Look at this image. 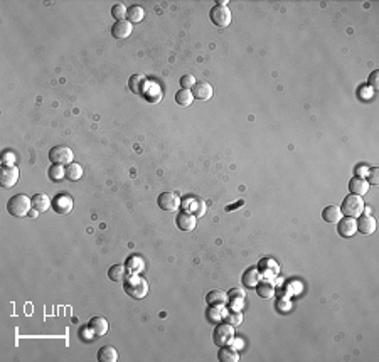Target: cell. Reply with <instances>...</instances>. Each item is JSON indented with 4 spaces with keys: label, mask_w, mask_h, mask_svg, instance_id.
I'll list each match as a JSON object with an SVG mask.
<instances>
[{
    "label": "cell",
    "mask_w": 379,
    "mask_h": 362,
    "mask_svg": "<svg viewBox=\"0 0 379 362\" xmlns=\"http://www.w3.org/2000/svg\"><path fill=\"white\" fill-rule=\"evenodd\" d=\"M123 288H125V293L135 300L145 298L148 293L147 280L140 277L138 273H130L128 277L125 278V282H123Z\"/></svg>",
    "instance_id": "6da1fadb"
},
{
    "label": "cell",
    "mask_w": 379,
    "mask_h": 362,
    "mask_svg": "<svg viewBox=\"0 0 379 362\" xmlns=\"http://www.w3.org/2000/svg\"><path fill=\"white\" fill-rule=\"evenodd\" d=\"M7 211L15 217H26L32 211V201L26 194H17L10 197L7 202Z\"/></svg>",
    "instance_id": "7a4b0ae2"
},
{
    "label": "cell",
    "mask_w": 379,
    "mask_h": 362,
    "mask_svg": "<svg viewBox=\"0 0 379 362\" xmlns=\"http://www.w3.org/2000/svg\"><path fill=\"white\" fill-rule=\"evenodd\" d=\"M364 201H362L361 196L351 194L347 196L342 201V205H340V212L345 214L347 217H357L362 214V209H364Z\"/></svg>",
    "instance_id": "3957f363"
},
{
    "label": "cell",
    "mask_w": 379,
    "mask_h": 362,
    "mask_svg": "<svg viewBox=\"0 0 379 362\" xmlns=\"http://www.w3.org/2000/svg\"><path fill=\"white\" fill-rule=\"evenodd\" d=\"M209 19L214 26L217 27H228L233 20V15H231V9L228 5H214L211 12H209Z\"/></svg>",
    "instance_id": "277c9868"
},
{
    "label": "cell",
    "mask_w": 379,
    "mask_h": 362,
    "mask_svg": "<svg viewBox=\"0 0 379 362\" xmlns=\"http://www.w3.org/2000/svg\"><path fill=\"white\" fill-rule=\"evenodd\" d=\"M234 339V327L229 323H217L216 328H214V334H212V340L216 345H229L233 342Z\"/></svg>",
    "instance_id": "5b68a950"
},
{
    "label": "cell",
    "mask_w": 379,
    "mask_h": 362,
    "mask_svg": "<svg viewBox=\"0 0 379 362\" xmlns=\"http://www.w3.org/2000/svg\"><path fill=\"white\" fill-rule=\"evenodd\" d=\"M49 159H51L52 163H59V165H69L74 159V154L69 147L66 145H57L52 147L51 152H49Z\"/></svg>",
    "instance_id": "8992f818"
},
{
    "label": "cell",
    "mask_w": 379,
    "mask_h": 362,
    "mask_svg": "<svg viewBox=\"0 0 379 362\" xmlns=\"http://www.w3.org/2000/svg\"><path fill=\"white\" fill-rule=\"evenodd\" d=\"M258 271L261 273V278L273 280V278L278 277L280 266L273 258H263V260L258 263Z\"/></svg>",
    "instance_id": "52a82bcc"
},
{
    "label": "cell",
    "mask_w": 379,
    "mask_h": 362,
    "mask_svg": "<svg viewBox=\"0 0 379 362\" xmlns=\"http://www.w3.org/2000/svg\"><path fill=\"white\" fill-rule=\"evenodd\" d=\"M19 180V168L15 165H3L0 170V184L2 187L10 189L17 184Z\"/></svg>",
    "instance_id": "ba28073f"
},
{
    "label": "cell",
    "mask_w": 379,
    "mask_h": 362,
    "mask_svg": "<svg viewBox=\"0 0 379 362\" xmlns=\"http://www.w3.org/2000/svg\"><path fill=\"white\" fill-rule=\"evenodd\" d=\"M157 204H159L160 209H164V211L174 212V211L179 209L180 199H179V196L174 194V192H162V194L159 196V199H157Z\"/></svg>",
    "instance_id": "9c48e42d"
},
{
    "label": "cell",
    "mask_w": 379,
    "mask_h": 362,
    "mask_svg": "<svg viewBox=\"0 0 379 362\" xmlns=\"http://www.w3.org/2000/svg\"><path fill=\"white\" fill-rule=\"evenodd\" d=\"M182 207H184V211L194 214L196 217L204 216V212H206V204L199 199V197H196V196H187V197H185V199L182 201Z\"/></svg>",
    "instance_id": "30bf717a"
},
{
    "label": "cell",
    "mask_w": 379,
    "mask_h": 362,
    "mask_svg": "<svg viewBox=\"0 0 379 362\" xmlns=\"http://www.w3.org/2000/svg\"><path fill=\"white\" fill-rule=\"evenodd\" d=\"M175 224H177V228H179L180 231H185V233L194 231L196 226H197V217L194 216V214H191V212H187V211H182V212L177 214Z\"/></svg>",
    "instance_id": "8fae6325"
},
{
    "label": "cell",
    "mask_w": 379,
    "mask_h": 362,
    "mask_svg": "<svg viewBox=\"0 0 379 362\" xmlns=\"http://www.w3.org/2000/svg\"><path fill=\"white\" fill-rule=\"evenodd\" d=\"M337 233L342 238H352L357 233V221L356 217H342V219L337 223Z\"/></svg>",
    "instance_id": "7c38bea8"
},
{
    "label": "cell",
    "mask_w": 379,
    "mask_h": 362,
    "mask_svg": "<svg viewBox=\"0 0 379 362\" xmlns=\"http://www.w3.org/2000/svg\"><path fill=\"white\" fill-rule=\"evenodd\" d=\"M73 197L69 194H57L52 201V209L57 214H69L73 211Z\"/></svg>",
    "instance_id": "4fadbf2b"
},
{
    "label": "cell",
    "mask_w": 379,
    "mask_h": 362,
    "mask_svg": "<svg viewBox=\"0 0 379 362\" xmlns=\"http://www.w3.org/2000/svg\"><path fill=\"white\" fill-rule=\"evenodd\" d=\"M88 328L93 332L94 337H105L110 330V323L105 317H93L88 323Z\"/></svg>",
    "instance_id": "5bb4252c"
},
{
    "label": "cell",
    "mask_w": 379,
    "mask_h": 362,
    "mask_svg": "<svg viewBox=\"0 0 379 362\" xmlns=\"http://www.w3.org/2000/svg\"><path fill=\"white\" fill-rule=\"evenodd\" d=\"M133 32V24L128 20H118L111 26V34L117 39H126L130 38V34Z\"/></svg>",
    "instance_id": "9a60e30c"
},
{
    "label": "cell",
    "mask_w": 379,
    "mask_h": 362,
    "mask_svg": "<svg viewBox=\"0 0 379 362\" xmlns=\"http://www.w3.org/2000/svg\"><path fill=\"white\" fill-rule=\"evenodd\" d=\"M142 94L147 98L148 103H159L160 98H162V89L154 81H145V84L142 88Z\"/></svg>",
    "instance_id": "2e32d148"
},
{
    "label": "cell",
    "mask_w": 379,
    "mask_h": 362,
    "mask_svg": "<svg viewBox=\"0 0 379 362\" xmlns=\"http://www.w3.org/2000/svg\"><path fill=\"white\" fill-rule=\"evenodd\" d=\"M245 297H246V291L245 290L231 288V290L228 291V302H229V307H231V310L241 312V308L245 307Z\"/></svg>",
    "instance_id": "e0dca14e"
},
{
    "label": "cell",
    "mask_w": 379,
    "mask_h": 362,
    "mask_svg": "<svg viewBox=\"0 0 379 362\" xmlns=\"http://www.w3.org/2000/svg\"><path fill=\"white\" fill-rule=\"evenodd\" d=\"M357 231L364 234V236L374 234V231H376V221H374V217L369 216V214H361L359 221H357Z\"/></svg>",
    "instance_id": "ac0fdd59"
},
{
    "label": "cell",
    "mask_w": 379,
    "mask_h": 362,
    "mask_svg": "<svg viewBox=\"0 0 379 362\" xmlns=\"http://www.w3.org/2000/svg\"><path fill=\"white\" fill-rule=\"evenodd\" d=\"M192 91V94H194V98L196 100H199V101H209L212 98V86L209 84V83H196V86L194 88L191 89Z\"/></svg>",
    "instance_id": "d6986e66"
},
{
    "label": "cell",
    "mask_w": 379,
    "mask_h": 362,
    "mask_svg": "<svg viewBox=\"0 0 379 362\" xmlns=\"http://www.w3.org/2000/svg\"><path fill=\"white\" fill-rule=\"evenodd\" d=\"M206 302L209 307H224L228 303V293L222 290H211L206 295Z\"/></svg>",
    "instance_id": "ffe728a7"
},
{
    "label": "cell",
    "mask_w": 379,
    "mask_h": 362,
    "mask_svg": "<svg viewBox=\"0 0 379 362\" xmlns=\"http://www.w3.org/2000/svg\"><path fill=\"white\" fill-rule=\"evenodd\" d=\"M349 191H351V194H356V196H366L369 191V184L366 179H361V177H354V179H351V182H349Z\"/></svg>",
    "instance_id": "44dd1931"
},
{
    "label": "cell",
    "mask_w": 379,
    "mask_h": 362,
    "mask_svg": "<svg viewBox=\"0 0 379 362\" xmlns=\"http://www.w3.org/2000/svg\"><path fill=\"white\" fill-rule=\"evenodd\" d=\"M217 359L221 362H238L240 361V354L233 345H222L219 352H217Z\"/></svg>",
    "instance_id": "7402d4cb"
},
{
    "label": "cell",
    "mask_w": 379,
    "mask_h": 362,
    "mask_svg": "<svg viewBox=\"0 0 379 362\" xmlns=\"http://www.w3.org/2000/svg\"><path fill=\"white\" fill-rule=\"evenodd\" d=\"M261 280H263L261 273L258 271V268H250L245 271V275H243V283H245L246 288H256Z\"/></svg>",
    "instance_id": "603a6c76"
},
{
    "label": "cell",
    "mask_w": 379,
    "mask_h": 362,
    "mask_svg": "<svg viewBox=\"0 0 379 362\" xmlns=\"http://www.w3.org/2000/svg\"><path fill=\"white\" fill-rule=\"evenodd\" d=\"M32 201V209H36L37 212H46L49 207H51V199L46 196V194H36L31 197Z\"/></svg>",
    "instance_id": "cb8c5ba5"
},
{
    "label": "cell",
    "mask_w": 379,
    "mask_h": 362,
    "mask_svg": "<svg viewBox=\"0 0 379 362\" xmlns=\"http://www.w3.org/2000/svg\"><path fill=\"white\" fill-rule=\"evenodd\" d=\"M98 361L100 362H117L118 361V352L111 345H103V347L96 354Z\"/></svg>",
    "instance_id": "d4e9b609"
},
{
    "label": "cell",
    "mask_w": 379,
    "mask_h": 362,
    "mask_svg": "<svg viewBox=\"0 0 379 362\" xmlns=\"http://www.w3.org/2000/svg\"><path fill=\"white\" fill-rule=\"evenodd\" d=\"M322 217L325 223H339L342 219V212H340V207H337V205H327L322 211Z\"/></svg>",
    "instance_id": "484cf974"
},
{
    "label": "cell",
    "mask_w": 379,
    "mask_h": 362,
    "mask_svg": "<svg viewBox=\"0 0 379 362\" xmlns=\"http://www.w3.org/2000/svg\"><path fill=\"white\" fill-rule=\"evenodd\" d=\"M108 277L113 282H125V278L128 277V270L125 265H113L108 270Z\"/></svg>",
    "instance_id": "4316f807"
},
{
    "label": "cell",
    "mask_w": 379,
    "mask_h": 362,
    "mask_svg": "<svg viewBox=\"0 0 379 362\" xmlns=\"http://www.w3.org/2000/svg\"><path fill=\"white\" fill-rule=\"evenodd\" d=\"M47 175L52 182H61L63 179H66V167L59 165V163H52L47 170Z\"/></svg>",
    "instance_id": "83f0119b"
},
{
    "label": "cell",
    "mask_w": 379,
    "mask_h": 362,
    "mask_svg": "<svg viewBox=\"0 0 379 362\" xmlns=\"http://www.w3.org/2000/svg\"><path fill=\"white\" fill-rule=\"evenodd\" d=\"M194 101V94H192L191 89H179V91L175 93V103L180 106H191V103Z\"/></svg>",
    "instance_id": "f1b7e54d"
},
{
    "label": "cell",
    "mask_w": 379,
    "mask_h": 362,
    "mask_svg": "<svg viewBox=\"0 0 379 362\" xmlns=\"http://www.w3.org/2000/svg\"><path fill=\"white\" fill-rule=\"evenodd\" d=\"M143 17H145V12L140 5H131L128 7V12H126V20L131 24H138L142 22Z\"/></svg>",
    "instance_id": "f546056e"
},
{
    "label": "cell",
    "mask_w": 379,
    "mask_h": 362,
    "mask_svg": "<svg viewBox=\"0 0 379 362\" xmlns=\"http://www.w3.org/2000/svg\"><path fill=\"white\" fill-rule=\"evenodd\" d=\"M83 177V168H81L80 163L71 162L69 165H66V179L68 180H80Z\"/></svg>",
    "instance_id": "4dcf8cb0"
},
{
    "label": "cell",
    "mask_w": 379,
    "mask_h": 362,
    "mask_svg": "<svg viewBox=\"0 0 379 362\" xmlns=\"http://www.w3.org/2000/svg\"><path fill=\"white\" fill-rule=\"evenodd\" d=\"M224 317H226L224 307H209V310H208V320L209 322L217 325L221 320H224Z\"/></svg>",
    "instance_id": "1f68e13d"
},
{
    "label": "cell",
    "mask_w": 379,
    "mask_h": 362,
    "mask_svg": "<svg viewBox=\"0 0 379 362\" xmlns=\"http://www.w3.org/2000/svg\"><path fill=\"white\" fill-rule=\"evenodd\" d=\"M256 288H258L256 293L261 298H271L275 295V286H273V283H271L270 280L268 282H259Z\"/></svg>",
    "instance_id": "d6a6232c"
},
{
    "label": "cell",
    "mask_w": 379,
    "mask_h": 362,
    "mask_svg": "<svg viewBox=\"0 0 379 362\" xmlns=\"http://www.w3.org/2000/svg\"><path fill=\"white\" fill-rule=\"evenodd\" d=\"M126 270H128V273H140L143 268H145V265H143V260L140 256H131L128 261H126Z\"/></svg>",
    "instance_id": "836d02e7"
},
{
    "label": "cell",
    "mask_w": 379,
    "mask_h": 362,
    "mask_svg": "<svg viewBox=\"0 0 379 362\" xmlns=\"http://www.w3.org/2000/svg\"><path fill=\"white\" fill-rule=\"evenodd\" d=\"M145 78H143L142 75H135V76H131V80H130V89H131V93H142V88H143V84H145Z\"/></svg>",
    "instance_id": "e575fe53"
},
{
    "label": "cell",
    "mask_w": 379,
    "mask_h": 362,
    "mask_svg": "<svg viewBox=\"0 0 379 362\" xmlns=\"http://www.w3.org/2000/svg\"><path fill=\"white\" fill-rule=\"evenodd\" d=\"M126 12H128V9L123 3H115L111 7V15H113V19H117V22L118 20H126Z\"/></svg>",
    "instance_id": "d590c367"
},
{
    "label": "cell",
    "mask_w": 379,
    "mask_h": 362,
    "mask_svg": "<svg viewBox=\"0 0 379 362\" xmlns=\"http://www.w3.org/2000/svg\"><path fill=\"white\" fill-rule=\"evenodd\" d=\"M224 320H226V323H229V325H233V327H236V325H241V323H243V315H241V312L229 310V314H226Z\"/></svg>",
    "instance_id": "8d00e7d4"
},
{
    "label": "cell",
    "mask_w": 379,
    "mask_h": 362,
    "mask_svg": "<svg viewBox=\"0 0 379 362\" xmlns=\"http://www.w3.org/2000/svg\"><path fill=\"white\" fill-rule=\"evenodd\" d=\"M368 184L369 186H378L379 184V168L371 167L368 172Z\"/></svg>",
    "instance_id": "74e56055"
},
{
    "label": "cell",
    "mask_w": 379,
    "mask_h": 362,
    "mask_svg": "<svg viewBox=\"0 0 379 362\" xmlns=\"http://www.w3.org/2000/svg\"><path fill=\"white\" fill-rule=\"evenodd\" d=\"M196 83H197V81H196V78L192 76V75H184L182 78H180V86L185 88V89H189V88L192 89L196 86Z\"/></svg>",
    "instance_id": "f35d334b"
},
{
    "label": "cell",
    "mask_w": 379,
    "mask_h": 362,
    "mask_svg": "<svg viewBox=\"0 0 379 362\" xmlns=\"http://www.w3.org/2000/svg\"><path fill=\"white\" fill-rule=\"evenodd\" d=\"M369 84L373 86V89L379 88V71H374L373 75L369 76Z\"/></svg>",
    "instance_id": "ab89813d"
},
{
    "label": "cell",
    "mask_w": 379,
    "mask_h": 362,
    "mask_svg": "<svg viewBox=\"0 0 379 362\" xmlns=\"http://www.w3.org/2000/svg\"><path fill=\"white\" fill-rule=\"evenodd\" d=\"M368 172H369L368 165H359L356 170V174H357V177H361V179H366V177H368Z\"/></svg>",
    "instance_id": "60d3db41"
},
{
    "label": "cell",
    "mask_w": 379,
    "mask_h": 362,
    "mask_svg": "<svg viewBox=\"0 0 379 362\" xmlns=\"http://www.w3.org/2000/svg\"><path fill=\"white\" fill-rule=\"evenodd\" d=\"M15 160V155L14 154H10V152H7L5 155H3V159H2V163L3 165H12V162Z\"/></svg>",
    "instance_id": "b9f144b4"
},
{
    "label": "cell",
    "mask_w": 379,
    "mask_h": 362,
    "mask_svg": "<svg viewBox=\"0 0 379 362\" xmlns=\"http://www.w3.org/2000/svg\"><path fill=\"white\" fill-rule=\"evenodd\" d=\"M229 345H233V347H234V349H236V351H238V349H241L243 345H245V342H243V339H236V337H234V339H233V342L229 344Z\"/></svg>",
    "instance_id": "7bdbcfd3"
},
{
    "label": "cell",
    "mask_w": 379,
    "mask_h": 362,
    "mask_svg": "<svg viewBox=\"0 0 379 362\" xmlns=\"http://www.w3.org/2000/svg\"><path fill=\"white\" fill-rule=\"evenodd\" d=\"M245 204V201H238L236 204L233 205H226V212H231V211H236V207H240V205Z\"/></svg>",
    "instance_id": "ee69618b"
},
{
    "label": "cell",
    "mask_w": 379,
    "mask_h": 362,
    "mask_svg": "<svg viewBox=\"0 0 379 362\" xmlns=\"http://www.w3.org/2000/svg\"><path fill=\"white\" fill-rule=\"evenodd\" d=\"M37 214H39V212H37L36 209H32V211L29 212V216H31V217H37Z\"/></svg>",
    "instance_id": "f6af8a7d"
}]
</instances>
